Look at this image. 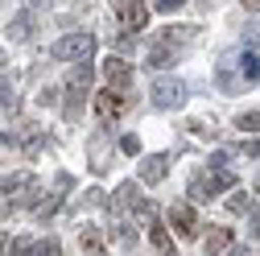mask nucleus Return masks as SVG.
Listing matches in <instances>:
<instances>
[{"label":"nucleus","mask_w":260,"mask_h":256,"mask_svg":"<svg viewBox=\"0 0 260 256\" xmlns=\"http://www.w3.org/2000/svg\"><path fill=\"white\" fill-rule=\"evenodd\" d=\"M236 128H240V133H260V112H244L236 120Z\"/></svg>","instance_id":"nucleus-21"},{"label":"nucleus","mask_w":260,"mask_h":256,"mask_svg":"<svg viewBox=\"0 0 260 256\" xmlns=\"http://www.w3.org/2000/svg\"><path fill=\"white\" fill-rule=\"evenodd\" d=\"M58 252H62V244H58L54 236H50V240H42V244L34 248V256H58Z\"/></svg>","instance_id":"nucleus-22"},{"label":"nucleus","mask_w":260,"mask_h":256,"mask_svg":"<svg viewBox=\"0 0 260 256\" xmlns=\"http://www.w3.org/2000/svg\"><path fill=\"white\" fill-rule=\"evenodd\" d=\"M194 34H199L194 25H170V29H157V46H166V50H178V54H182V46L194 42Z\"/></svg>","instance_id":"nucleus-9"},{"label":"nucleus","mask_w":260,"mask_h":256,"mask_svg":"<svg viewBox=\"0 0 260 256\" xmlns=\"http://www.w3.org/2000/svg\"><path fill=\"white\" fill-rule=\"evenodd\" d=\"M166 174H170V157H166V153H153V157L141 162V182H145V186L166 182Z\"/></svg>","instance_id":"nucleus-10"},{"label":"nucleus","mask_w":260,"mask_h":256,"mask_svg":"<svg viewBox=\"0 0 260 256\" xmlns=\"http://www.w3.org/2000/svg\"><path fill=\"white\" fill-rule=\"evenodd\" d=\"M29 29H34V17H29V13H17V17L9 21V38H13V42H25Z\"/></svg>","instance_id":"nucleus-18"},{"label":"nucleus","mask_w":260,"mask_h":256,"mask_svg":"<svg viewBox=\"0 0 260 256\" xmlns=\"http://www.w3.org/2000/svg\"><path fill=\"white\" fill-rule=\"evenodd\" d=\"M87 157H91V170H95V174H104V170H108V157H112V149L104 145V133H95V137H91Z\"/></svg>","instance_id":"nucleus-15"},{"label":"nucleus","mask_w":260,"mask_h":256,"mask_svg":"<svg viewBox=\"0 0 260 256\" xmlns=\"http://www.w3.org/2000/svg\"><path fill=\"white\" fill-rule=\"evenodd\" d=\"M170 228L182 236V240H194L203 228H199V215H194V207L190 203H174L170 207Z\"/></svg>","instance_id":"nucleus-6"},{"label":"nucleus","mask_w":260,"mask_h":256,"mask_svg":"<svg viewBox=\"0 0 260 256\" xmlns=\"http://www.w3.org/2000/svg\"><path fill=\"white\" fill-rule=\"evenodd\" d=\"M128 83H133V67H128L124 58H108V62H104V87L128 91Z\"/></svg>","instance_id":"nucleus-8"},{"label":"nucleus","mask_w":260,"mask_h":256,"mask_svg":"<svg viewBox=\"0 0 260 256\" xmlns=\"http://www.w3.org/2000/svg\"><path fill=\"white\" fill-rule=\"evenodd\" d=\"M227 211H236V215H244V211H252V199L244 195V190H232V199H227Z\"/></svg>","instance_id":"nucleus-20"},{"label":"nucleus","mask_w":260,"mask_h":256,"mask_svg":"<svg viewBox=\"0 0 260 256\" xmlns=\"http://www.w3.org/2000/svg\"><path fill=\"white\" fill-rule=\"evenodd\" d=\"M240 5H244L248 13H260V0H240Z\"/></svg>","instance_id":"nucleus-29"},{"label":"nucleus","mask_w":260,"mask_h":256,"mask_svg":"<svg viewBox=\"0 0 260 256\" xmlns=\"http://www.w3.org/2000/svg\"><path fill=\"white\" fill-rule=\"evenodd\" d=\"M182 5H186V0H157L161 13H174V9H182Z\"/></svg>","instance_id":"nucleus-26"},{"label":"nucleus","mask_w":260,"mask_h":256,"mask_svg":"<svg viewBox=\"0 0 260 256\" xmlns=\"http://www.w3.org/2000/svg\"><path fill=\"white\" fill-rule=\"evenodd\" d=\"M34 186H38V178L29 174V170H21L13 178H0V195H29Z\"/></svg>","instance_id":"nucleus-14"},{"label":"nucleus","mask_w":260,"mask_h":256,"mask_svg":"<svg viewBox=\"0 0 260 256\" xmlns=\"http://www.w3.org/2000/svg\"><path fill=\"white\" fill-rule=\"evenodd\" d=\"M120 149H124V153H141V141H137V137H124Z\"/></svg>","instance_id":"nucleus-25"},{"label":"nucleus","mask_w":260,"mask_h":256,"mask_svg":"<svg viewBox=\"0 0 260 256\" xmlns=\"http://www.w3.org/2000/svg\"><path fill=\"white\" fill-rule=\"evenodd\" d=\"M112 13L120 17L124 29H145V21H149L145 0H112Z\"/></svg>","instance_id":"nucleus-7"},{"label":"nucleus","mask_w":260,"mask_h":256,"mask_svg":"<svg viewBox=\"0 0 260 256\" xmlns=\"http://www.w3.org/2000/svg\"><path fill=\"white\" fill-rule=\"evenodd\" d=\"M240 153H244V157H260V141H248V145H240Z\"/></svg>","instance_id":"nucleus-27"},{"label":"nucleus","mask_w":260,"mask_h":256,"mask_svg":"<svg viewBox=\"0 0 260 256\" xmlns=\"http://www.w3.org/2000/svg\"><path fill=\"white\" fill-rule=\"evenodd\" d=\"M29 252H34V244H29V240H17V244H13V252H9V256H29Z\"/></svg>","instance_id":"nucleus-23"},{"label":"nucleus","mask_w":260,"mask_h":256,"mask_svg":"<svg viewBox=\"0 0 260 256\" xmlns=\"http://www.w3.org/2000/svg\"><path fill=\"white\" fill-rule=\"evenodd\" d=\"M0 141H5V137H0Z\"/></svg>","instance_id":"nucleus-33"},{"label":"nucleus","mask_w":260,"mask_h":256,"mask_svg":"<svg viewBox=\"0 0 260 256\" xmlns=\"http://www.w3.org/2000/svg\"><path fill=\"white\" fill-rule=\"evenodd\" d=\"M25 5H29V9H42V5H50V0H25Z\"/></svg>","instance_id":"nucleus-31"},{"label":"nucleus","mask_w":260,"mask_h":256,"mask_svg":"<svg viewBox=\"0 0 260 256\" xmlns=\"http://www.w3.org/2000/svg\"><path fill=\"white\" fill-rule=\"evenodd\" d=\"M95 112H100V120H104V124H116V120L128 112V95H124V91L104 87L100 95H95Z\"/></svg>","instance_id":"nucleus-5"},{"label":"nucleus","mask_w":260,"mask_h":256,"mask_svg":"<svg viewBox=\"0 0 260 256\" xmlns=\"http://www.w3.org/2000/svg\"><path fill=\"white\" fill-rule=\"evenodd\" d=\"M91 67L87 62H79V67L71 71V83H67V104H62V120L67 124H75L79 116H83V108H87V87H91Z\"/></svg>","instance_id":"nucleus-1"},{"label":"nucleus","mask_w":260,"mask_h":256,"mask_svg":"<svg viewBox=\"0 0 260 256\" xmlns=\"http://www.w3.org/2000/svg\"><path fill=\"white\" fill-rule=\"evenodd\" d=\"M5 248H9V232H0V256H5Z\"/></svg>","instance_id":"nucleus-30"},{"label":"nucleus","mask_w":260,"mask_h":256,"mask_svg":"<svg viewBox=\"0 0 260 256\" xmlns=\"http://www.w3.org/2000/svg\"><path fill=\"white\" fill-rule=\"evenodd\" d=\"M79 244H83L87 256H104L108 252V240L100 236V228H79Z\"/></svg>","instance_id":"nucleus-16"},{"label":"nucleus","mask_w":260,"mask_h":256,"mask_svg":"<svg viewBox=\"0 0 260 256\" xmlns=\"http://www.w3.org/2000/svg\"><path fill=\"white\" fill-rule=\"evenodd\" d=\"M252 236H260V207L252 211Z\"/></svg>","instance_id":"nucleus-28"},{"label":"nucleus","mask_w":260,"mask_h":256,"mask_svg":"<svg viewBox=\"0 0 260 256\" xmlns=\"http://www.w3.org/2000/svg\"><path fill=\"white\" fill-rule=\"evenodd\" d=\"M108 207H112L116 215H124V211H133V207L141 211L145 203L137 199V182H120V186H116V195H112V203H108Z\"/></svg>","instance_id":"nucleus-11"},{"label":"nucleus","mask_w":260,"mask_h":256,"mask_svg":"<svg viewBox=\"0 0 260 256\" xmlns=\"http://www.w3.org/2000/svg\"><path fill=\"white\" fill-rule=\"evenodd\" d=\"M13 112H17V83L0 79V116H13Z\"/></svg>","instance_id":"nucleus-17"},{"label":"nucleus","mask_w":260,"mask_h":256,"mask_svg":"<svg viewBox=\"0 0 260 256\" xmlns=\"http://www.w3.org/2000/svg\"><path fill=\"white\" fill-rule=\"evenodd\" d=\"M91 54H95V38L91 34H67V38L54 42V58H62V62H87Z\"/></svg>","instance_id":"nucleus-3"},{"label":"nucleus","mask_w":260,"mask_h":256,"mask_svg":"<svg viewBox=\"0 0 260 256\" xmlns=\"http://www.w3.org/2000/svg\"><path fill=\"white\" fill-rule=\"evenodd\" d=\"M232 186H236L232 170H207V174H194L190 178V199L194 203H211L219 190H232Z\"/></svg>","instance_id":"nucleus-2"},{"label":"nucleus","mask_w":260,"mask_h":256,"mask_svg":"<svg viewBox=\"0 0 260 256\" xmlns=\"http://www.w3.org/2000/svg\"><path fill=\"white\" fill-rule=\"evenodd\" d=\"M240 67H244V87L260 79V58H256V54H244V58H240Z\"/></svg>","instance_id":"nucleus-19"},{"label":"nucleus","mask_w":260,"mask_h":256,"mask_svg":"<svg viewBox=\"0 0 260 256\" xmlns=\"http://www.w3.org/2000/svg\"><path fill=\"white\" fill-rule=\"evenodd\" d=\"M149 95H153L157 108H182V104H186V83H182V79H170V75H161V79L153 83Z\"/></svg>","instance_id":"nucleus-4"},{"label":"nucleus","mask_w":260,"mask_h":256,"mask_svg":"<svg viewBox=\"0 0 260 256\" xmlns=\"http://www.w3.org/2000/svg\"><path fill=\"white\" fill-rule=\"evenodd\" d=\"M145 219H149V240H153V248H157L161 256H178V248H174V240H170V232H166V223L153 219V215H145Z\"/></svg>","instance_id":"nucleus-13"},{"label":"nucleus","mask_w":260,"mask_h":256,"mask_svg":"<svg viewBox=\"0 0 260 256\" xmlns=\"http://www.w3.org/2000/svg\"><path fill=\"white\" fill-rule=\"evenodd\" d=\"M236 244V232L227 228H207V256H227Z\"/></svg>","instance_id":"nucleus-12"},{"label":"nucleus","mask_w":260,"mask_h":256,"mask_svg":"<svg viewBox=\"0 0 260 256\" xmlns=\"http://www.w3.org/2000/svg\"><path fill=\"white\" fill-rule=\"evenodd\" d=\"M232 256H248V248H236V252H232Z\"/></svg>","instance_id":"nucleus-32"},{"label":"nucleus","mask_w":260,"mask_h":256,"mask_svg":"<svg viewBox=\"0 0 260 256\" xmlns=\"http://www.w3.org/2000/svg\"><path fill=\"white\" fill-rule=\"evenodd\" d=\"M116 46H120V50H133V46H137V38H133V29H128V34H120V38H116Z\"/></svg>","instance_id":"nucleus-24"}]
</instances>
